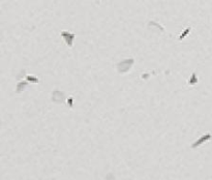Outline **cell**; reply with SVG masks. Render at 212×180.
<instances>
[{
    "label": "cell",
    "instance_id": "6da1fadb",
    "mask_svg": "<svg viewBox=\"0 0 212 180\" xmlns=\"http://www.w3.org/2000/svg\"><path fill=\"white\" fill-rule=\"evenodd\" d=\"M134 62L135 60L133 58H128V59H125V60H122L120 61L119 63H117V71L119 73H125L131 68V66L134 65Z\"/></svg>",
    "mask_w": 212,
    "mask_h": 180
},
{
    "label": "cell",
    "instance_id": "7a4b0ae2",
    "mask_svg": "<svg viewBox=\"0 0 212 180\" xmlns=\"http://www.w3.org/2000/svg\"><path fill=\"white\" fill-rule=\"evenodd\" d=\"M52 101L55 104L61 105L65 101V93L61 90H54L52 92Z\"/></svg>",
    "mask_w": 212,
    "mask_h": 180
},
{
    "label": "cell",
    "instance_id": "3957f363",
    "mask_svg": "<svg viewBox=\"0 0 212 180\" xmlns=\"http://www.w3.org/2000/svg\"><path fill=\"white\" fill-rule=\"evenodd\" d=\"M61 36L63 37L64 42L66 43V45L68 46L70 48L73 47V40H75V33H71V32H68V31H62L61 32Z\"/></svg>",
    "mask_w": 212,
    "mask_h": 180
},
{
    "label": "cell",
    "instance_id": "277c9868",
    "mask_svg": "<svg viewBox=\"0 0 212 180\" xmlns=\"http://www.w3.org/2000/svg\"><path fill=\"white\" fill-rule=\"evenodd\" d=\"M211 139H212V135H210V134H206V135L201 137L200 139H198V140H197L194 143H192L191 148H197V147H199L200 145H202L203 143L207 142V141L211 140Z\"/></svg>",
    "mask_w": 212,
    "mask_h": 180
},
{
    "label": "cell",
    "instance_id": "5b68a950",
    "mask_svg": "<svg viewBox=\"0 0 212 180\" xmlns=\"http://www.w3.org/2000/svg\"><path fill=\"white\" fill-rule=\"evenodd\" d=\"M28 86V82L27 81H21L17 84V88H16V93H21L22 91L25 90V88H27Z\"/></svg>",
    "mask_w": 212,
    "mask_h": 180
},
{
    "label": "cell",
    "instance_id": "8992f818",
    "mask_svg": "<svg viewBox=\"0 0 212 180\" xmlns=\"http://www.w3.org/2000/svg\"><path fill=\"white\" fill-rule=\"evenodd\" d=\"M198 82H199V79H198V77H197V73H192V75L190 76V78L189 79V82H187V83H189V85H196Z\"/></svg>",
    "mask_w": 212,
    "mask_h": 180
},
{
    "label": "cell",
    "instance_id": "52a82bcc",
    "mask_svg": "<svg viewBox=\"0 0 212 180\" xmlns=\"http://www.w3.org/2000/svg\"><path fill=\"white\" fill-rule=\"evenodd\" d=\"M149 28H151L152 30H156V29H159V31H164V28L159 25L158 23H155V22H149Z\"/></svg>",
    "mask_w": 212,
    "mask_h": 180
},
{
    "label": "cell",
    "instance_id": "ba28073f",
    "mask_svg": "<svg viewBox=\"0 0 212 180\" xmlns=\"http://www.w3.org/2000/svg\"><path fill=\"white\" fill-rule=\"evenodd\" d=\"M26 81L27 82H31V83H38V79L35 77H32V76H27L26 77Z\"/></svg>",
    "mask_w": 212,
    "mask_h": 180
},
{
    "label": "cell",
    "instance_id": "9c48e42d",
    "mask_svg": "<svg viewBox=\"0 0 212 180\" xmlns=\"http://www.w3.org/2000/svg\"><path fill=\"white\" fill-rule=\"evenodd\" d=\"M189 32H190V27H189V28H186V29H185V30H184V31H183V33H182V34H181V35H180V36H179V40H183V38H184V37H185V36H186V35H187V34H189Z\"/></svg>",
    "mask_w": 212,
    "mask_h": 180
}]
</instances>
